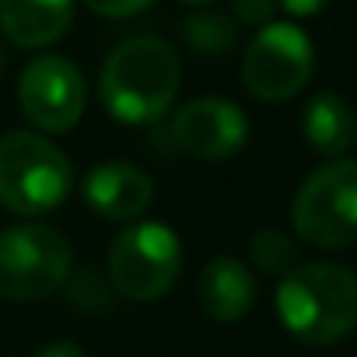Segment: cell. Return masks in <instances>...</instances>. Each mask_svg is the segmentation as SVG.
<instances>
[{"mask_svg": "<svg viewBox=\"0 0 357 357\" xmlns=\"http://www.w3.org/2000/svg\"><path fill=\"white\" fill-rule=\"evenodd\" d=\"M35 357H87L77 344H70V340H56V344H49V347H42Z\"/></svg>", "mask_w": 357, "mask_h": 357, "instance_id": "19", "label": "cell"}, {"mask_svg": "<svg viewBox=\"0 0 357 357\" xmlns=\"http://www.w3.org/2000/svg\"><path fill=\"white\" fill-rule=\"evenodd\" d=\"M184 3H195V7H205V3H215V0H184Z\"/></svg>", "mask_w": 357, "mask_h": 357, "instance_id": "21", "label": "cell"}, {"mask_svg": "<svg viewBox=\"0 0 357 357\" xmlns=\"http://www.w3.org/2000/svg\"><path fill=\"white\" fill-rule=\"evenodd\" d=\"M73 271V246L42 222H21L0 233V298L38 302L56 295Z\"/></svg>", "mask_w": 357, "mask_h": 357, "instance_id": "4", "label": "cell"}, {"mask_svg": "<svg viewBox=\"0 0 357 357\" xmlns=\"http://www.w3.org/2000/svg\"><path fill=\"white\" fill-rule=\"evenodd\" d=\"M17 105L35 128H42L45 135H63L84 119V73L66 56H38L17 77Z\"/></svg>", "mask_w": 357, "mask_h": 357, "instance_id": "8", "label": "cell"}, {"mask_svg": "<svg viewBox=\"0 0 357 357\" xmlns=\"http://www.w3.org/2000/svg\"><path fill=\"white\" fill-rule=\"evenodd\" d=\"M84 3L101 17H132V14L146 10L153 0H84Z\"/></svg>", "mask_w": 357, "mask_h": 357, "instance_id": "17", "label": "cell"}, {"mask_svg": "<svg viewBox=\"0 0 357 357\" xmlns=\"http://www.w3.org/2000/svg\"><path fill=\"white\" fill-rule=\"evenodd\" d=\"M174 142L198 160H226L246 146L250 121L226 98H195L170 121Z\"/></svg>", "mask_w": 357, "mask_h": 357, "instance_id": "9", "label": "cell"}, {"mask_svg": "<svg viewBox=\"0 0 357 357\" xmlns=\"http://www.w3.org/2000/svg\"><path fill=\"white\" fill-rule=\"evenodd\" d=\"M354 132H357V121L351 105L333 94V91H319L312 94V101L305 105L302 112V135L305 142L323 153V156H344L354 142Z\"/></svg>", "mask_w": 357, "mask_h": 357, "instance_id": "13", "label": "cell"}, {"mask_svg": "<svg viewBox=\"0 0 357 357\" xmlns=\"http://www.w3.org/2000/svg\"><path fill=\"white\" fill-rule=\"evenodd\" d=\"M274 305L295 340L312 347L340 344L357 326V274L326 260L295 264L281 278Z\"/></svg>", "mask_w": 357, "mask_h": 357, "instance_id": "2", "label": "cell"}, {"mask_svg": "<svg viewBox=\"0 0 357 357\" xmlns=\"http://www.w3.org/2000/svg\"><path fill=\"white\" fill-rule=\"evenodd\" d=\"M73 167L66 153L38 132L0 135V205L14 215L35 219L66 202Z\"/></svg>", "mask_w": 357, "mask_h": 357, "instance_id": "3", "label": "cell"}, {"mask_svg": "<svg viewBox=\"0 0 357 357\" xmlns=\"http://www.w3.org/2000/svg\"><path fill=\"white\" fill-rule=\"evenodd\" d=\"M326 3H330V0H278V7H284V10L295 14V17H312V14H319Z\"/></svg>", "mask_w": 357, "mask_h": 357, "instance_id": "18", "label": "cell"}, {"mask_svg": "<svg viewBox=\"0 0 357 357\" xmlns=\"http://www.w3.org/2000/svg\"><path fill=\"white\" fill-rule=\"evenodd\" d=\"M295 233L319 250L357 243V160H333L312 170L291 198Z\"/></svg>", "mask_w": 357, "mask_h": 357, "instance_id": "6", "label": "cell"}, {"mask_svg": "<svg viewBox=\"0 0 357 357\" xmlns=\"http://www.w3.org/2000/svg\"><path fill=\"white\" fill-rule=\"evenodd\" d=\"M195 295H198V305L208 319L239 323L257 305V281H253V274L243 260L222 253V257H212L202 267Z\"/></svg>", "mask_w": 357, "mask_h": 357, "instance_id": "11", "label": "cell"}, {"mask_svg": "<svg viewBox=\"0 0 357 357\" xmlns=\"http://www.w3.org/2000/svg\"><path fill=\"white\" fill-rule=\"evenodd\" d=\"M233 10L239 14V21H246L253 28H264V24H271V17L278 10V0H233Z\"/></svg>", "mask_w": 357, "mask_h": 357, "instance_id": "16", "label": "cell"}, {"mask_svg": "<svg viewBox=\"0 0 357 357\" xmlns=\"http://www.w3.org/2000/svg\"><path fill=\"white\" fill-rule=\"evenodd\" d=\"M250 257H253V264L260 271L284 278L295 267V243H291L288 233H281L274 226H264L260 233H253V239H250Z\"/></svg>", "mask_w": 357, "mask_h": 357, "instance_id": "14", "label": "cell"}, {"mask_svg": "<svg viewBox=\"0 0 357 357\" xmlns=\"http://www.w3.org/2000/svg\"><path fill=\"white\" fill-rule=\"evenodd\" d=\"M3 70H7V52H3V45H0V77H3Z\"/></svg>", "mask_w": 357, "mask_h": 357, "instance_id": "20", "label": "cell"}, {"mask_svg": "<svg viewBox=\"0 0 357 357\" xmlns=\"http://www.w3.org/2000/svg\"><path fill=\"white\" fill-rule=\"evenodd\" d=\"M153 181L142 167L112 160V163H98L87 181H84V198L87 205L112 222H132L139 219L149 205H153Z\"/></svg>", "mask_w": 357, "mask_h": 357, "instance_id": "10", "label": "cell"}, {"mask_svg": "<svg viewBox=\"0 0 357 357\" xmlns=\"http://www.w3.org/2000/svg\"><path fill=\"white\" fill-rule=\"evenodd\" d=\"M101 105L121 125H153L177 101L181 59L170 42L156 35H135L112 49L101 66Z\"/></svg>", "mask_w": 357, "mask_h": 357, "instance_id": "1", "label": "cell"}, {"mask_svg": "<svg viewBox=\"0 0 357 357\" xmlns=\"http://www.w3.org/2000/svg\"><path fill=\"white\" fill-rule=\"evenodd\" d=\"M316 70V49L312 38L288 21H271L264 24L250 45L243 49L239 59V73H243V87L267 105H281L291 101Z\"/></svg>", "mask_w": 357, "mask_h": 357, "instance_id": "7", "label": "cell"}, {"mask_svg": "<svg viewBox=\"0 0 357 357\" xmlns=\"http://www.w3.org/2000/svg\"><path fill=\"white\" fill-rule=\"evenodd\" d=\"M233 24L222 17V14H195L188 21V42L198 49V52H212V56H222L233 49Z\"/></svg>", "mask_w": 357, "mask_h": 357, "instance_id": "15", "label": "cell"}, {"mask_svg": "<svg viewBox=\"0 0 357 357\" xmlns=\"http://www.w3.org/2000/svg\"><path fill=\"white\" fill-rule=\"evenodd\" d=\"M354 139H357V132H354Z\"/></svg>", "mask_w": 357, "mask_h": 357, "instance_id": "22", "label": "cell"}, {"mask_svg": "<svg viewBox=\"0 0 357 357\" xmlns=\"http://www.w3.org/2000/svg\"><path fill=\"white\" fill-rule=\"evenodd\" d=\"M184 264L181 236L167 222H132L125 226L108 253V281L128 302H153L163 298Z\"/></svg>", "mask_w": 357, "mask_h": 357, "instance_id": "5", "label": "cell"}, {"mask_svg": "<svg viewBox=\"0 0 357 357\" xmlns=\"http://www.w3.org/2000/svg\"><path fill=\"white\" fill-rule=\"evenodd\" d=\"M73 0H0V28L21 49H45L66 35Z\"/></svg>", "mask_w": 357, "mask_h": 357, "instance_id": "12", "label": "cell"}]
</instances>
